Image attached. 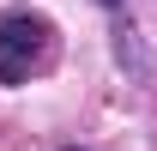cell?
Here are the masks:
<instances>
[{"instance_id": "cell-1", "label": "cell", "mask_w": 157, "mask_h": 151, "mask_svg": "<svg viewBox=\"0 0 157 151\" xmlns=\"http://www.w3.org/2000/svg\"><path fill=\"white\" fill-rule=\"evenodd\" d=\"M55 48V24L36 12H6L0 18V85H24L30 67H42Z\"/></svg>"}, {"instance_id": "cell-2", "label": "cell", "mask_w": 157, "mask_h": 151, "mask_svg": "<svg viewBox=\"0 0 157 151\" xmlns=\"http://www.w3.org/2000/svg\"><path fill=\"white\" fill-rule=\"evenodd\" d=\"M97 6H121V0H97Z\"/></svg>"}, {"instance_id": "cell-3", "label": "cell", "mask_w": 157, "mask_h": 151, "mask_svg": "<svg viewBox=\"0 0 157 151\" xmlns=\"http://www.w3.org/2000/svg\"><path fill=\"white\" fill-rule=\"evenodd\" d=\"M67 151H78V145H67Z\"/></svg>"}]
</instances>
